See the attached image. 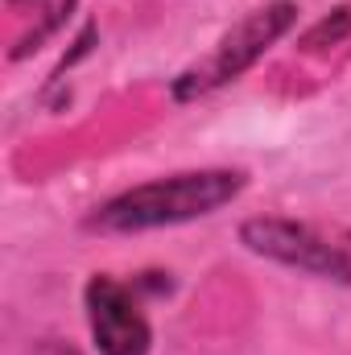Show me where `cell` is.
Returning <instances> with one entry per match:
<instances>
[{
    "mask_svg": "<svg viewBox=\"0 0 351 355\" xmlns=\"http://www.w3.org/2000/svg\"><path fill=\"white\" fill-rule=\"evenodd\" d=\"M244 186H248L244 170H182L170 178H149L99 202L83 219V227L99 236H137V232L194 223L236 202Z\"/></svg>",
    "mask_w": 351,
    "mask_h": 355,
    "instance_id": "6da1fadb",
    "label": "cell"
},
{
    "mask_svg": "<svg viewBox=\"0 0 351 355\" xmlns=\"http://www.w3.org/2000/svg\"><path fill=\"white\" fill-rule=\"evenodd\" d=\"M298 21V4L293 0H268L261 8L244 12L203 58H194L186 71H178L174 83H170V95L178 103H190V99H203L211 91L236 83L244 71H252L268 54V46H277Z\"/></svg>",
    "mask_w": 351,
    "mask_h": 355,
    "instance_id": "7a4b0ae2",
    "label": "cell"
},
{
    "mask_svg": "<svg viewBox=\"0 0 351 355\" xmlns=\"http://www.w3.org/2000/svg\"><path fill=\"white\" fill-rule=\"evenodd\" d=\"M240 244L252 257L351 285V232L343 227H323L285 215H252L240 223Z\"/></svg>",
    "mask_w": 351,
    "mask_h": 355,
    "instance_id": "3957f363",
    "label": "cell"
},
{
    "mask_svg": "<svg viewBox=\"0 0 351 355\" xmlns=\"http://www.w3.org/2000/svg\"><path fill=\"white\" fill-rule=\"evenodd\" d=\"M83 310L91 327V347L99 355H149L153 327L137 293L112 272H95L83 285Z\"/></svg>",
    "mask_w": 351,
    "mask_h": 355,
    "instance_id": "277c9868",
    "label": "cell"
},
{
    "mask_svg": "<svg viewBox=\"0 0 351 355\" xmlns=\"http://www.w3.org/2000/svg\"><path fill=\"white\" fill-rule=\"evenodd\" d=\"M8 4V58H25L33 50L46 46V37H54L79 0H4Z\"/></svg>",
    "mask_w": 351,
    "mask_h": 355,
    "instance_id": "5b68a950",
    "label": "cell"
}]
</instances>
